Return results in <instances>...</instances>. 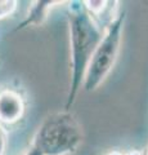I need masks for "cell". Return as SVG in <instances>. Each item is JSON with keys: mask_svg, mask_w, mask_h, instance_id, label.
<instances>
[{"mask_svg": "<svg viewBox=\"0 0 148 155\" xmlns=\"http://www.w3.org/2000/svg\"><path fill=\"white\" fill-rule=\"evenodd\" d=\"M67 4L71 79L66 101V111H70V107L76 101L79 91L83 88L85 71L90 57L101 41L104 28L102 30L97 19L88 12L84 2H68Z\"/></svg>", "mask_w": 148, "mask_h": 155, "instance_id": "cell-1", "label": "cell"}, {"mask_svg": "<svg viewBox=\"0 0 148 155\" xmlns=\"http://www.w3.org/2000/svg\"><path fill=\"white\" fill-rule=\"evenodd\" d=\"M125 19V12H117L104 27L102 39L94 49L85 71L83 89L88 93L94 92L104 83L116 64L121 49Z\"/></svg>", "mask_w": 148, "mask_h": 155, "instance_id": "cell-2", "label": "cell"}, {"mask_svg": "<svg viewBox=\"0 0 148 155\" xmlns=\"http://www.w3.org/2000/svg\"><path fill=\"white\" fill-rule=\"evenodd\" d=\"M81 127L70 111L49 115L36 130L31 145L41 155H71L80 146Z\"/></svg>", "mask_w": 148, "mask_h": 155, "instance_id": "cell-3", "label": "cell"}, {"mask_svg": "<svg viewBox=\"0 0 148 155\" xmlns=\"http://www.w3.org/2000/svg\"><path fill=\"white\" fill-rule=\"evenodd\" d=\"M25 113V102L17 91L5 88L0 91V123L14 124Z\"/></svg>", "mask_w": 148, "mask_h": 155, "instance_id": "cell-4", "label": "cell"}, {"mask_svg": "<svg viewBox=\"0 0 148 155\" xmlns=\"http://www.w3.org/2000/svg\"><path fill=\"white\" fill-rule=\"evenodd\" d=\"M61 4V2H35L31 4V8L27 13L26 19L23 21L17 30L25 27H30V26H39L46 19L49 12L53 9L54 5Z\"/></svg>", "mask_w": 148, "mask_h": 155, "instance_id": "cell-5", "label": "cell"}, {"mask_svg": "<svg viewBox=\"0 0 148 155\" xmlns=\"http://www.w3.org/2000/svg\"><path fill=\"white\" fill-rule=\"evenodd\" d=\"M107 155H125V154L120 153V151H111V153H108Z\"/></svg>", "mask_w": 148, "mask_h": 155, "instance_id": "cell-6", "label": "cell"}, {"mask_svg": "<svg viewBox=\"0 0 148 155\" xmlns=\"http://www.w3.org/2000/svg\"><path fill=\"white\" fill-rule=\"evenodd\" d=\"M144 155H148V150H147V153H146V154H144Z\"/></svg>", "mask_w": 148, "mask_h": 155, "instance_id": "cell-7", "label": "cell"}]
</instances>
